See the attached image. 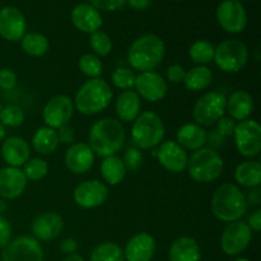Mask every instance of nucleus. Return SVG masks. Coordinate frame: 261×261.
I'll use <instances>...</instances> for the list:
<instances>
[{
  "mask_svg": "<svg viewBox=\"0 0 261 261\" xmlns=\"http://www.w3.org/2000/svg\"><path fill=\"white\" fill-rule=\"evenodd\" d=\"M125 142V130L119 120L105 117L92 125L89 130L88 145L98 157L115 155Z\"/></svg>",
  "mask_w": 261,
  "mask_h": 261,
  "instance_id": "nucleus-1",
  "label": "nucleus"
},
{
  "mask_svg": "<svg viewBox=\"0 0 261 261\" xmlns=\"http://www.w3.org/2000/svg\"><path fill=\"white\" fill-rule=\"evenodd\" d=\"M212 213L222 222H236L247 211L246 196L233 184H223L216 189L211 203Z\"/></svg>",
  "mask_w": 261,
  "mask_h": 261,
  "instance_id": "nucleus-2",
  "label": "nucleus"
},
{
  "mask_svg": "<svg viewBox=\"0 0 261 261\" xmlns=\"http://www.w3.org/2000/svg\"><path fill=\"white\" fill-rule=\"evenodd\" d=\"M166 46L158 36L143 35L132 43L127 53V60L133 69L144 73L153 71L165 58Z\"/></svg>",
  "mask_w": 261,
  "mask_h": 261,
  "instance_id": "nucleus-3",
  "label": "nucleus"
},
{
  "mask_svg": "<svg viewBox=\"0 0 261 261\" xmlns=\"http://www.w3.org/2000/svg\"><path fill=\"white\" fill-rule=\"evenodd\" d=\"M112 97L109 83L102 78H93L82 84L73 103L82 115H96L109 107Z\"/></svg>",
  "mask_w": 261,
  "mask_h": 261,
  "instance_id": "nucleus-4",
  "label": "nucleus"
},
{
  "mask_svg": "<svg viewBox=\"0 0 261 261\" xmlns=\"http://www.w3.org/2000/svg\"><path fill=\"white\" fill-rule=\"evenodd\" d=\"M165 124L157 114L150 111L140 112L133 121L132 142L138 149H152L165 137Z\"/></svg>",
  "mask_w": 261,
  "mask_h": 261,
  "instance_id": "nucleus-5",
  "label": "nucleus"
},
{
  "mask_svg": "<svg viewBox=\"0 0 261 261\" xmlns=\"http://www.w3.org/2000/svg\"><path fill=\"white\" fill-rule=\"evenodd\" d=\"M224 162L218 152L208 147L195 150L188 161V171L194 181L208 184L216 181L223 171Z\"/></svg>",
  "mask_w": 261,
  "mask_h": 261,
  "instance_id": "nucleus-6",
  "label": "nucleus"
},
{
  "mask_svg": "<svg viewBox=\"0 0 261 261\" xmlns=\"http://www.w3.org/2000/svg\"><path fill=\"white\" fill-rule=\"evenodd\" d=\"M213 60L224 73H239L249 60V48L240 40H224L214 47Z\"/></svg>",
  "mask_w": 261,
  "mask_h": 261,
  "instance_id": "nucleus-7",
  "label": "nucleus"
},
{
  "mask_svg": "<svg viewBox=\"0 0 261 261\" xmlns=\"http://www.w3.org/2000/svg\"><path fill=\"white\" fill-rule=\"evenodd\" d=\"M227 97L221 92H208L196 101L194 106V120L200 126H212L224 116Z\"/></svg>",
  "mask_w": 261,
  "mask_h": 261,
  "instance_id": "nucleus-8",
  "label": "nucleus"
},
{
  "mask_svg": "<svg viewBox=\"0 0 261 261\" xmlns=\"http://www.w3.org/2000/svg\"><path fill=\"white\" fill-rule=\"evenodd\" d=\"M236 148L241 155L254 158L261 150V126L255 120L247 119L236 124L233 132Z\"/></svg>",
  "mask_w": 261,
  "mask_h": 261,
  "instance_id": "nucleus-9",
  "label": "nucleus"
},
{
  "mask_svg": "<svg viewBox=\"0 0 261 261\" xmlns=\"http://www.w3.org/2000/svg\"><path fill=\"white\" fill-rule=\"evenodd\" d=\"M3 261H43V250L35 237L20 236L10 240L2 252Z\"/></svg>",
  "mask_w": 261,
  "mask_h": 261,
  "instance_id": "nucleus-10",
  "label": "nucleus"
},
{
  "mask_svg": "<svg viewBox=\"0 0 261 261\" xmlns=\"http://www.w3.org/2000/svg\"><path fill=\"white\" fill-rule=\"evenodd\" d=\"M217 20L226 32L241 33L247 24L246 9L240 0H223L217 8Z\"/></svg>",
  "mask_w": 261,
  "mask_h": 261,
  "instance_id": "nucleus-11",
  "label": "nucleus"
},
{
  "mask_svg": "<svg viewBox=\"0 0 261 261\" xmlns=\"http://www.w3.org/2000/svg\"><path fill=\"white\" fill-rule=\"evenodd\" d=\"M251 239V229L247 223L242 221L231 222L222 233L221 247L228 256H237L246 250Z\"/></svg>",
  "mask_w": 261,
  "mask_h": 261,
  "instance_id": "nucleus-12",
  "label": "nucleus"
},
{
  "mask_svg": "<svg viewBox=\"0 0 261 261\" xmlns=\"http://www.w3.org/2000/svg\"><path fill=\"white\" fill-rule=\"evenodd\" d=\"M74 112V103L70 97L65 94H59L50 98L43 109L42 116L46 126L51 129H59V127L68 125Z\"/></svg>",
  "mask_w": 261,
  "mask_h": 261,
  "instance_id": "nucleus-13",
  "label": "nucleus"
},
{
  "mask_svg": "<svg viewBox=\"0 0 261 261\" xmlns=\"http://www.w3.org/2000/svg\"><path fill=\"white\" fill-rule=\"evenodd\" d=\"M73 198L76 205L81 208H98L109 198V189L98 180L84 181L74 189Z\"/></svg>",
  "mask_w": 261,
  "mask_h": 261,
  "instance_id": "nucleus-14",
  "label": "nucleus"
},
{
  "mask_svg": "<svg viewBox=\"0 0 261 261\" xmlns=\"http://www.w3.org/2000/svg\"><path fill=\"white\" fill-rule=\"evenodd\" d=\"M135 92L149 102L162 101L168 91L167 82L155 71H144L135 78Z\"/></svg>",
  "mask_w": 261,
  "mask_h": 261,
  "instance_id": "nucleus-15",
  "label": "nucleus"
},
{
  "mask_svg": "<svg viewBox=\"0 0 261 261\" xmlns=\"http://www.w3.org/2000/svg\"><path fill=\"white\" fill-rule=\"evenodd\" d=\"M27 30L24 14L15 7H4L0 9V36L10 42H18Z\"/></svg>",
  "mask_w": 261,
  "mask_h": 261,
  "instance_id": "nucleus-16",
  "label": "nucleus"
},
{
  "mask_svg": "<svg viewBox=\"0 0 261 261\" xmlns=\"http://www.w3.org/2000/svg\"><path fill=\"white\" fill-rule=\"evenodd\" d=\"M155 155L158 157L161 165L170 172L181 173L188 167V152L182 147H180L175 140L163 142Z\"/></svg>",
  "mask_w": 261,
  "mask_h": 261,
  "instance_id": "nucleus-17",
  "label": "nucleus"
},
{
  "mask_svg": "<svg viewBox=\"0 0 261 261\" xmlns=\"http://www.w3.org/2000/svg\"><path fill=\"white\" fill-rule=\"evenodd\" d=\"M154 237L147 232L134 234L124 249L125 261H152L155 254Z\"/></svg>",
  "mask_w": 261,
  "mask_h": 261,
  "instance_id": "nucleus-18",
  "label": "nucleus"
},
{
  "mask_svg": "<svg viewBox=\"0 0 261 261\" xmlns=\"http://www.w3.org/2000/svg\"><path fill=\"white\" fill-rule=\"evenodd\" d=\"M31 228L36 240L51 241L61 233L64 221L55 212H43L33 219Z\"/></svg>",
  "mask_w": 261,
  "mask_h": 261,
  "instance_id": "nucleus-19",
  "label": "nucleus"
},
{
  "mask_svg": "<svg viewBox=\"0 0 261 261\" xmlns=\"http://www.w3.org/2000/svg\"><path fill=\"white\" fill-rule=\"evenodd\" d=\"M27 186V178L20 168L4 167L0 170V196L13 200L22 195Z\"/></svg>",
  "mask_w": 261,
  "mask_h": 261,
  "instance_id": "nucleus-20",
  "label": "nucleus"
},
{
  "mask_svg": "<svg viewBox=\"0 0 261 261\" xmlns=\"http://www.w3.org/2000/svg\"><path fill=\"white\" fill-rule=\"evenodd\" d=\"M94 153L86 143H74L65 153V165L73 173H86L94 163Z\"/></svg>",
  "mask_w": 261,
  "mask_h": 261,
  "instance_id": "nucleus-21",
  "label": "nucleus"
},
{
  "mask_svg": "<svg viewBox=\"0 0 261 261\" xmlns=\"http://www.w3.org/2000/svg\"><path fill=\"white\" fill-rule=\"evenodd\" d=\"M71 22L74 27L84 33H93L102 27V20L99 10L91 4H78L71 10Z\"/></svg>",
  "mask_w": 261,
  "mask_h": 261,
  "instance_id": "nucleus-22",
  "label": "nucleus"
},
{
  "mask_svg": "<svg viewBox=\"0 0 261 261\" xmlns=\"http://www.w3.org/2000/svg\"><path fill=\"white\" fill-rule=\"evenodd\" d=\"M2 155L8 166L19 168L30 160L31 148L23 138L10 137L7 138L3 143Z\"/></svg>",
  "mask_w": 261,
  "mask_h": 261,
  "instance_id": "nucleus-23",
  "label": "nucleus"
},
{
  "mask_svg": "<svg viewBox=\"0 0 261 261\" xmlns=\"http://www.w3.org/2000/svg\"><path fill=\"white\" fill-rule=\"evenodd\" d=\"M226 111L234 121H244L251 116L254 111V98L247 91L240 89L227 98Z\"/></svg>",
  "mask_w": 261,
  "mask_h": 261,
  "instance_id": "nucleus-24",
  "label": "nucleus"
},
{
  "mask_svg": "<svg viewBox=\"0 0 261 261\" xmlns=\"http://www.w3.org/2000/svg\"><path fill=\"white\" fill-rule=\"evenodd\" d=\"M176 143L185 150H198L206 144V130L198 124L182 125L176 134Z\"/></svg>",
  "mask_w": 261,
  "mask_h": 261,
  "instance_id": "nucleus-25",
  "label": "nucleus"
},
{
  "mask_svg": "<svg viewBox=\"0 0 261 261\" xmlns=\"http://www.w3.org/2000/svg\"><path fill=\"white\" fill-rule=\"evenodd\" d=\"M142 102L135 91H124L116 98V115L124 122H133L140 114Z\"/></svg>",
  "mask_w": 261,
  "mask_h": 261,
  "instance_id": "nucleus-26",
  "label": "nucleus"
},
{
  "mask_svg": "<svg viewBox=\"0 0 261 261\" xmlns=\"http://www.w3.org/2000/svg\"><path fill=\"white\" fill-rule=\"evenodd\" d=\"M170 261H201L198 242L188 236L175 240L170 247Z\"/></svg>",
  "mask_w": 261,
  "mask_h": 261,
  "instance_id": "nucleus-27",
  "label": "nucleus"
},
{
  "mask_svg": "<svg viewBox=\"0 0 261 261\" xmlns=\"http://www.w3.org/2000/svg\"><path fill=\"white\" fill-rule=\"evenodd\" d=\"M234 180L245 188H259L261 184V165L259 161H246L237 166Z\"/></svg>",
  "mask_w": 261,
  "mask_h": 261,
  "instance_id": "nucleus-28",
  "label": "nucleus"
},
{
  "mask_svg": "<svg viewBox=\"0 0 261 261\" xmlns=\"http://www.w3.org/2000/svg\"><path fill=\"white\" fill-rule=\"evenodd\" d=\"M33 149L42 155H48L55 152L59 145L58 133L55 129H51L48 126H42L32 137Z\"/></svg>",
  "mask_w": 261,
  "mask_h": 261,
  "instance_id": "nucleus-29",
  "label": "nucleus"
},
{
  "mask_svg": "<svg viewBox=\"0 0 261 261\" xmlns=\"http://www.w3.org/2000/svg\"><path fill=\"white\" fill-rule=\"evenodd\" d=\"M101 175L109 185H119L125 178L126 167H125L121 158L117 157L116 154L110 155V157L103 158V161H102Z\"/></svg>",
  "mask_w": 261,
  "mask_h": 261,
  "instance_id": "nucleus-30",
  "label": "nucleus"
},
{
  "mask_svg": "<svg viewBox=\"0 0 261 261\" xmlns=\"http://www.w3.org/2000/svg\"><path fill=\"white\" fill-rule=\"evenodd\" d=\"M212 81H213V73L211 69L204 65H198L186 71L182 83L189 91L198 92L208 88L212 84Z\"/></svg>",
  "mask_w": 261,
  "mask_h": 261,
  "instance_id": "nucleus-31",
  "label": "nucleus"
},
{
  "mask_svg": "<svg viewBox=\"0 0 261 261\" xmlns=\"http://www.w3.org/2000/svg\"><path fill=\"white\" fill-rule=\"evenodd\" d=\"M22 50L27 55L33 56V58H40L43 56L48 50V40L41 33L31 32L25 33L23 38L20 40Z\"/></svg>",
  "mask_w": 261,
  "mask_h": 261,
  "instance_id": "nucleus-32",
  "label": "nucleus"
},
{
  "mask_svg": "<svg viewBox=\"0 0 261 261\" xmlns=\"http://www.w3.org/2000/svg\"><path fill=\"white\" fill-rule=\"evenodd\" d=\"M89 261H125L124 250L115 242H102L92 250Z\"/></svg>",
  "mask_w": 261,
  "mask_h": 261,
  "instance_id": "nucleus-33",
  "label": "nucleus"
},
{
  "mask_svg": "<svg viewBox=\"0 0 261 261\" xmlns=\"http://www.w3.org/2000/svg\"><path fill=\"white\" fill-rule=\"evenodd\" d=\"M191 60L198 65H205L213 61L214 46L206 40H198L190 46L189 50Z\"/></svg>",
  "mask_w": 261,
  "mask_h": 261,
  "instance_id": "nucleus-34",
  "label": "nucleus"
},
{
  "mask_svg": "<svg viewBox=\"0 0 261 261\" xmlns=\"http://www.w3.org/2000/svg\"><path fill=\"white\" fill-rule=\"evenodd\" d=\"M48 166L47 162L42 158H31L23 166V173L25 178L31 181H40L47 175Z\"/></svg>",
  "mask_w": 261,
  "mask_h": 261,
  "instance_id": "nucleus-35",
  "label": "nucleus"
},
{
  "mask_svg": "<svg viewBox=\"0 0 261 261\" xmlns=\"http://www.w3.org/2000/svg\"><path fill=\"white\" fill-rule=\"evenodd\" d=\"M24 111L17 105H8L0 110V122L4 126L17 127L24 122Z\"/></svg>",
  "mask_w": 261,
  "mask_h": 261,
  "instance_id": "nucleus-36",
  "label": "nucleus"
},
{
  "mask_svg": "<svg viewBox=\"0 0 261 261\" xmlns=\"http://www.w3.org/2000/svg\"><path fill=\"white\" fill-rule=\"evenodd\" d=\"M79 70L84 74V75L89 76L91 79L99 78V75L103 71V65L102 61L99 60L98 56L93 55V54H86L79 59Z\"/></svg>",
  "mask_w": 261,
  "mask_h": 261,
  "instance_id": "nucleus-37",
  "label": "nucleus"
},
{
  "mask_svg": "<svg viewBox=\"0 0 261 261\" xmlns=\"http://www.w3.org/2000/svg\"><path fill=\"white\" fill-rule=\"evenodd\" d=\"M89 45L96 56H107L112 51V41L110 36L103 31H96L91 33Z\"/></svg>",
  "mask_w": 261,
  "mask_h": 261,
  "instance_id": "nucleus-38",
  "label": "nucleus"
},
{
  "mask_svg": "<svg viewBox=\"0 0 261 261\" xmlns=\"http://www.w3.org/2000/svg\"><path fill=\"white\" fill-rule=\"evenodd\" d=\"M135 78H137V75L129 68L115 69L111 75L114 86L116 88L122 89V91H132L135 86Z\"/></svg>",
  "mask_w": 261,
  "mask_h": 261,
  "instance_id": "nucleus-39",
  "label": "nucleus"
},
{
  "mask_svg": "<svg viewBox=\"0 0 261 261\" xmlns=\"http://www.w3.org/2000/svg\"><path fill=\"white\" fill-rule=\"evenodd\" d=\"M122 162H124L126 171H138L143 165V154L140 152V149L138 148L132 147L127 148L124 153V157H122Z\"/></svg>",
  "mask_w": 261,
  "mask_h": 261,
  "instance_id": "nucleus-40",
  "label": "nucleus"
},
{
  "mask_svg": "<svg viewBox=\"0 0 261 261\" xmlns=\"http://www.w3.org/2000/svg\"><path fill=\"white\" fill-rule=\"evenodd\" d=\"M214 125H216L214 130H216L219 135L226 138V139H228L231 135H233L234 127H236V122H234V120H232L231 117H224V116L222 117V119H219Z\"/></svg>",
  "mask_w": 261,
  "mask_h": 261,
  "instance_id": "nucleus-41",
  "label": "nucleus"
},
{
  "mask_svg": "<svg viewBox=\"0 0 261 261\" xmlns=\"http://www.w3.org/2000/svg\"><path fill=\"white\" fill-rule=\"evenodd\" d=\"M89 3L97 10L114 12V10L121 9L126 4V0H89Z\"/></svg>",
  "mask_w": 261,
  "mask_h": 261,
  "instance_id": "nucleus-42",
  "label": "nucleus"
},
{
  "mask_svg": "<svg viewBox=\"0 0 261 261\" xmlns=\"http://www.w3.org/2000/svg\"><path fill=\"white\" fill-rule=\"evenodd\" d=\"M17 86V74L10 69H0V88L4 91H12Z\"/></svg>",
  "mask_w": 261,
  "mask_h": 261,
  "instance_id": "nucleus-43",
  "label": "nucleus"
},
{
  "mask_svg": "<svg viewBox=\"0 0 261 261\" xmlns=\"http://www.w3.org/2000/svg\"><path fill=\"white\" fill-rule=\"evenodd\" d=\"M56 133H58L59 143H63V144H74V142H75V130L69 124L59 127Z\"/></svg>",
  "mask_w": 261,
  "mask_h": 261,
  "instance_id": "nucleus-44",
  "label": "nucleus"
},
{
  "mask_svg": "<svg viewBox=\"0 0 261 261\" xmlns=\"http://www.w3.org/2000/svg\"><path fill=\"white\" fill-rule=\"evenodd\" d=\"M12 239V227L9 221L0 216V247H4Z\"/></svg>",
  "mask_w": 261,
  "mask_h": 261,
  "instance_id": "nucleus-45",
  "label": "nucleus"
},
{
  "mask_svg": "<svg viewBox=\"0 0 261 261\" xmlns=\"http://www.w3.org/2000/svg\"><path fill=\"white\" fill-rule=\"evenodd\" d=\"M185 74L186 70L182 66L178 65V64H173V65H171L167 69V78L172 83H181V82H184Z\"/></svg>",
  "mask_w": 261,
  "mask_h": 261,
  "instance_id": "nucleus-46",
  "label": "nucleus"
},
{
  "mask_svg": "<svg viewBox=\"0 0 261 261\" xmlns=\"http://www.w3.org/2000/svg\"><path fill=\"white\" fill-rule=\"evenodd\" d=\"M78 249V242L74 239H65L60 242V251L66 255L74 254Z\"/></svg>",
  "mask_w": 261,
  "mask_h": 261,
  "instance_id": "nucleus-47",
  "label": "nucleus"
},
{
  "mask_svg": "<svg viewBox=\"0 0 261 261\" xmlns=\"http://www.w3.org/2000/svg\"><path fill=\"white\" fill-rule=\"evenodd\" d=\"M247 226L250 227V229H251V231L260 232V229H261V211L260 209L255 211L254 213L250 216Z\"/></svg>",
  "mask_w": 261,
  "mask_h": 261,
  "instance_id": "nucleus-48",
  "label": "nucleus"
},
{
  "mask_svg": "<svg viewBox=\"0 0 261 261\" xmlns=\"http://www.w3.org/2000/svg\"><path fill=\"white\" fill-rule=\"evenodd\" d=\"M153 0H126L127 4L135 10H144L148 7H150Z\"/></svg>",
  "mask_w": 261,
  "mask_h": 261,
  "instance_id": "nucleus-49",
  "label": "nucleus"
},
{
  "mask_svg": "<svg viewBox=\"0 0 261 261\" xmlns=\"http://www.w3.org/2000/svg\"><path fill=\"white\" fill-rule=\"evenodd\" d=\"M247 203L252 204V205H259L261 201V191L260 188H252V191H250L249 196L246 198Z\"/></svg>",
  "mask_w": 261,
  "mask_h": 261,
  "instance_id": "nucleus-50",
  "label": "nucleus"
},
{
  "mask_svg": "<svg viewBox=\"0 0 261 261\" xmlns=\"http://www.w3.org/2000/svg\"><path fill=\"white\" fill-rule=\"evenodd\" d=\"M63 261H84V259L82 257V255L75 254V252H74V254L66 255V257Z\"/></svg>",
  "mask_w": 261,
  "mask_h": 261,
  "instance_id": "nucleus-51",
  "label": "nucleus"
},
{
  "mask_svg": "<svg viewBox=\"0 0 261 261\" xmlns=\"http://www.w3.org/2000/svg\"><path fill=\"white\" fill-rule=\"evenodd\" d=\"M4 138H5V126L0 122V142L4 140Z\"/></svg>",
  "mask_w": 261,
  "mask_h": 261,
  "instance_id": "nucleus-52",
  "label": "nucleus"
},
{
  "mask_svg": "<svg viewBox=\"0 0 261 261\" xmlns=\"http://www.w3.org/2000/svg\"><path fill=\"white\" fill-rule=\"evenodd\" d=\"M234 261H250L249 259H245V257H240V259H236Z\"/></svg>",
  "mask_w": 261,
  "mask_h": 261,
  "instance_id": "nucleus-53",
  "label": "nucleus"
},
{
  "mask_svg": "<svg viewBox=\"0 0 261 261\" xmlns=\"http://www.w3.org/2000/svg\"><path fill=\"white\" fill-rule=\"evenodd\" d=\"M0 110H2V103H0Z\"/></svg>",
  "mask_w": 261,
  "mask_h": 261,
  "instance_id": "nucleus-54",
  "label": "nucleus"
},
{
  "mask_svg": "<svg viewBox=\"0 0 261 261\" xmlns=\"http://www.w3.org/2000/svg\"><path fill=\"white\" fill-rule=\"evenodd\" d=\"M175 2H180V0H175Z\"/></svg>",
  "mask_w": 261,
  "mask_h": 261,
  "instance_id": "nucleus-55",
  "label": "nucleus"
}]
</instances>
